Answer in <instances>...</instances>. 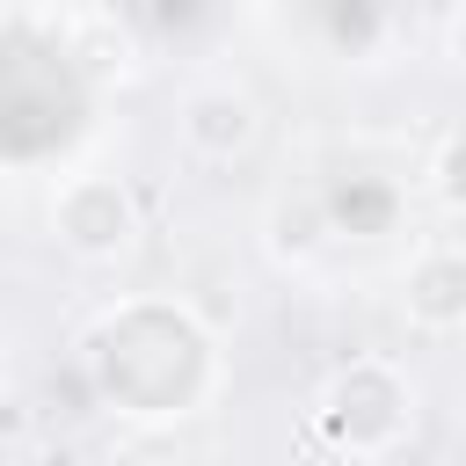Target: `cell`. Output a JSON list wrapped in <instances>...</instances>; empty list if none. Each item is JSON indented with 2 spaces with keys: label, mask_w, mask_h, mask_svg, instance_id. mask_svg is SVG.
<instances>
[{
  "label": "cell",
  "mask_w": 466,
  "mask_h": 466,
  "mask_svg": "<svg viewBox=\"0 0 466 466\" xmlns=\"http://www.w3.org/2000/svg\"><path fill=\"white\" fill-rule=\"evenodd\" d=\"M400 313L430 335H459L466 328V248L437 240L400 269Z\"/></svg>",
  "instance_id": "obj_4"
},
{
  "label": "cell",
  "mask_w": 466,
  "mask_h": 466,
  "mask_svg": "<svg viewBox=\"0 0 466 466\" xmlns=\"http://www.w3.org/2000/svg\"><path fill=\"white\" fill-rule=\"evenodd\" d=\"M175 138L197 153V160H240L255 138H262V102L233 80H204L182 95L175 109Z\"/></svg>",
  "instance_id": "obj_3"
},
{
  "label": "cell",
  "mask_w": 466,
  "mask_h": 466,
  "mask_svg": "<svg viewBox=\"0 0 466 466\" xmlns=\"http://www.w3.org/2000/svg\"><path fill=\"white\" fill-rule=\"evenodd\" d=\"M66 58H73V73H80V80L109 87V80H124V73H131L138 44H131V29H124L116 15H87V22H73V29H66Z\"/></svg>",
  "instance_id": "obj_5"
},
{
  "label": "cell",
  "mask_w": 466,
  "mask_h": 466,
  "mask_svg": "<svg viewBox=\"0 0 466 466\" xmlns=\"http://www.w3.org/2000/svg\"><path fill=\"white\" fill-rule=\"evenodd\" d=\"M444 58L466 73V7H459V15H451V29H444Z\"/></svg>",
  "instance_id": "obj_8"
},
{
  "label": "cell",
  "mask_w": 466,
  "mask_h": 466,
  "mask_svg": "<svg viewBox=\"0 0 466 466\" xmlns=\"http://www.w3.org/2000/svg\"><path fill=\"white\" fill-rule=\"evenodd\" d=\"M51 233L73 262H116L138 248V197L116 175H73L51 197Z\"/></svg>",
  "instance_id": "obj_2"
},
{
  "label": "cell",
  "mask_w": 466,
  "mask_h": 466,
  "mask_svg": "<svg viewBox=\"0 0 466 466\" xmlns=\"http://www.w3.org/2000/svg\"><path fill=\"white\" fill-rule=\"evenodd\" d=\"M313 430L350 459H379L415 430V386L386 357H350L342 371H328L313 400Z\"/></svg>",
  "instance_id": "obj_1"
},
{
  "label": "cell",
  "mask_w": 466,
  "mask_h": 466,
  "mask_svg": "<svg viewBox=\"0 0 466 466\" xmlns=\"http://www.w3.org/2000/svg\"><path fill=\"white\" fill-rule=\"evenodd\" d=\"M430 197H437L451 218H466V124H451V131L437 138V153H430Z\"/></svg>",
  "instance_id": "obj_7"
},
{
  "label": "cell",
  "mask_w": 466,
  "mask_h": 466,
  "mask_svg": "<svg viewBox=\"0 0 466 466\" xmlns=\"http://www.w3.org/2000/svg\"><path fill=\"white\" fill-rule=\"evenodd\" d=\"M328 240V211H320V197H284L277 211H269V255L277 262H306L313 248Z\"/></svg>",
  "instance_id": "obj_6"
}]
</instances>
